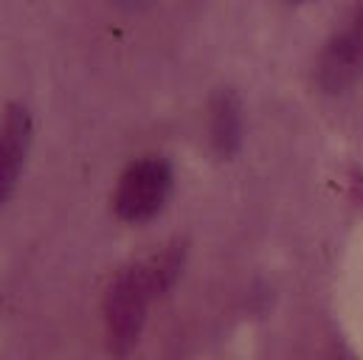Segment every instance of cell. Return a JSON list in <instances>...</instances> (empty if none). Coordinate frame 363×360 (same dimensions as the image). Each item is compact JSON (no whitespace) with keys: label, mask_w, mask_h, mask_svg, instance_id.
I'll return each mask as SVG.
<instances>
[{"label":"cell","mask_w":363,"mask_h":360,"mask_svg":"<svg viewBox=\"0 0 363 360\" xmlns=\"http://www.w3.org/2000/svg\"><path fill=\"white\" fill-rule=\"evenodd\" d=\"M158 293H164V290H161L150 262L127 268L110 284L107 298H104V324H107L110 347L118 358H124L135 347L141 327H144L147 307Z\"/></svg>","instance_id":"cell-1"},{"label":"cell","mask_w":363,"mask_h":360,"mask_svg":"<svg viewBox=\"0 0 363 360\" xmlns=\"http://www.w3.org/2000/svg\"><path fill=\"white\" fill-rule=\"evenodd\" d=\"M172 191V167L161 158H141L118 180L116 214L127 223H144L155 217Z\"/></svg>","instance_id":"cell-2"},{"label":"cell","mask_w":363,"mask_h":360,"mask_svg":"<svg viewBox=\"0 0 363 360\" xmlns=\"http://www.w3.org/2000/svg\"><path fill=\"white\" fill-rule=\"evenodd\" d=\"M363 74V6L352 23L341 28L318 60V85L327 93H341L352 88Z\"/></svg>","instance_id":"cell-3"},{"label":"cell","mask_w":363,"mask_h":360,"mask_svg":"<svg viewBox=\"0 0 363 360\" xmlns=\"http://www.w3.org/2000/svg\"><path fill=\"white\" fill-rule=\"evenodd\" d=\"M31 141V118L23 107L11 104L3 121V147H0V200L11 197V189L23 172L26 150Z\"/></svg>","instance_id":"cell-4"},{"label":"cell","mask_w":363,"mask_h":360,"mask_svg":"<svg viewBox=\"0 0 363 360\" xmlns=\"http://www.w3.org/2000/svg\"><path fill=\"white\" fill-rule=\"evenodd\" d=\"M211 138L223 155H234L242 141V107L231 90L211 101Z\"/></svg>","instance_id":"cell-5"},{"label":"cell","mask_w":363,"mask_h":360,"mask_svg":"<svg viewBox=\"0 0 363 360\" xmlns=\"http://www.w3.org/2000/svg\"><path fill=\"white\" fill-rule=\"evenodd\" d=\"M118 6H127V9H141V6H150L152 0H116Z\"/></svg>","instance_id":"cell-6"},{"label":"cell","mask_w":363,"mask_h":360,"mask_svg":"<svg viewBox=\"0 0 363 360\" xmlns=\"http://www.w3.org/2000/svg\"><path fill=\"white\" fill-rule=\"evenodd\" d=\"M290 3H301V0H290Z\"/></svg>","instance_id":"cell-7"}]
</instances>
